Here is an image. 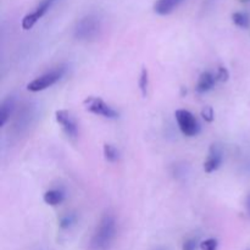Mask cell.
<instances>
[{
	"label": "cell",
	"instance_id": "obj_1",
	"mask_svg": "<svg viewBox=\"0 0 250 250\" xmlns=\"http://www.w3.org/2000/svg\"><path fill=\"white\" fill-rule=\"evenodd\" d=\"M116 236V220L114 215L104 214L95 233L93 236L90 247L93 250H107Z\"/></svg>",
	"mask_w": 250,
	"mask_h": 250
},
{
	"label": "cell",
	"instance_id": "obj_2",
	"mask_svg": "<svg viewBox=\"0 0 250 250\" xmlns=\"http://www.w3.org/2000/svg\"><path fill=\"white\" fill-rule=\"evenodd\" d=\"M100 20L97 16H85L78 21L75 27V37L80 41H90L94 39L100 32Z\"/></svg>",
	"mask_w": 250,
	"mask_h": 250
},
{
	"label": "cell",
	"instance_id": "obj_3",
	"mask_svg": "<svg viewBox=\"0 0 250 250\" xmlns=\"http://www.w3.org/2000/svg\"><path fill=\"white\" fill-rule=\"evenodd\" d=\"M176 121H177L178 127L181 132L187 137H194L200 132V125L198 120L195 119L194 115L190 111L185 109L176 110L175 112Z\"/></svg>",
	"mask_w": 250,
	"mask_h": 250
},
{
	"label": "cell",
	"instance_id": "obj_4",
	"mask_svg": "<svg viewBox=\"0 0 250 250\" xmlns=\"http://www.w3.org/2000/svg\"><path fill=\"white\" fill-rule=\"evenodd\" d=\"M63 73H65V68L63 67L54 68V70L49 71V72L44 73V75L39 76L38 78L29 82L27 84V90H29V92H41V90L46 89V88L51 87L56 82H59L63 76Z\"/></svg>",
	"mask_w": 250,
	"mask_h": 250
},
{
	"label": "cell",
	"instance_id": "obj_5",
	"mask_svg": "<svg viewBox=\"0 0 250 250\" xmlns=\"http://www.w3.org/2000/svg\"><path fill=\"white\" fill-rule=\"evenodd\" d=\"M83 104H84L87 111L94 115H99L105 119H117L119 117V112L116 110L112 109L109 104H106L104 100L98 97H88L87 99H84Z\"/></svg>",
	"mask_w": 250,
	"mask_h": 250
},
{
	"label": "cell",
	"instance_id": "obj_6",
	"mask_svg": "<svg viewBox=\"0 0 250 250\" xmlns=\"http://www.w3.org/2000/svg\"><path fill=\"white\" fill-rule=\"evenodd\" d=\"M54 1H56V0H42L34 11L29 12V14H27L26 16L22 19V28L26 29V31L31 29L32 27H33L34 24L48 12V10L50 9V6L53 5Z\"/></svg>",
	"mask_w": 250,
	"mask_h": 250
},
{
	"label": "cell",
	"instance_id": "obj_7",
	"mask_svg": "<svg viewBox=\"0 0 250 250\" xmlns=\"http://www.w3.org/2000/svg\"><path fill=\"white\" fill-rule=\"evenodd\" d=\"M56 122L61 126L66 136L70 138H76L78 136V126L76 120L73 119L72 115L66 110H58L55 112Z\"/></svg>",
	"mask_w": 250,
	"mask_h": 250
},
{
	"label": "cell",
	"instance_id": "obj_8",
	"mask_svg": "<svg viewBox=\"0 0 250 250\" xmlns=\"http://www.w3.org/2000/svg\"><path fill=\"white\" fill-rule=\"evenodd\" d=\"M222 164V150L217 144H212L210 146L209 156L204 163V171L207 173L215 172L219 170V167Z\"/></svg>",
	"mask_w": 250,
	"mask_h": 250
},
{
	"label": "cell",
	"instance_id": "obj_9",
	"mask_svg": "<svg viewBox=\"0 0 250 250\" xmlns=\"http://www.w3.org/2000/svg\"><path fill=\"white\" fill-rule=\"evenodd\" d=\"M215 81H216V77L211 72H209V71L203 72L200 75L199 80H198L197 92L203 94V93H207L209 90H211L215 85Z\"/></svg>",
	"mask_w": 250,
	"mask_h": 250
},
{
	"label": "cell",
	"instance_id": "obj_10",
	"mask_svg": "<svg viewBox=\"0 0 250 250\" xmlns=\"http://www.w3.org/2000/svg\"><path fill=\"white\" fill-rule=\"evenodd\" d=\"M15 106L14 97H7L0 105V126H5Z\"/></svg>",
	"mask_w": 250,
	"mask_h": 250
},
{
	"label": "cell",
	"instance_id": "obj_11",
	"mask_svg": "<svg viewBox=\"0 0 250 250\" xmlns=\"http://www.w3.org/2000/svg\"><path fill=\"white\" fill-rule=\"evenodd\" d=\"M63 199H65V194L60 189H50L44 193L43 195L44 203L50 205V207H56V205L61 204Z\"/></svg>",
	"mask_w": 250,
	"mask_h": 250
},
{
	"label": "cell",
	"instance_id": "obj_12",
	"mask_svg": "<svg viewBox=\"0 0 250 250\" xmlns=\"http://www.w3.org/2000/svg\"><path fill=\"white\" fill-rule=\"evenodd\" d=\"M177 6V4H175L171 0H156L154 2V12L160 16H166V15L171 14V12L175 10V7Z\"/></svg>",
	"mask_w": 250,
	"mask_h": 250
},
{
	"label": "cell",
	"instance_id": "obj_13",
	"mask_svg": "<svg viewBox=\"0 0 250 250\" xmlns=\"http://www.w3.org/2000/svg\"><path fill=\"white\" fill-rule=\"evenodd\" d=\"M103 151H104L105 160L109 161V163H116V161L119 160V150H117L114 146H111V144H104Z\"/></svg>",
	"mask_w": 250,
	"mask_h": 250
},
{
	"label": "cell",
	"instance_id": "obj_14",
	"mask_svg": "<svg viewBox=\"0 0 250 250\" xmlns=\"http://www.w3.org/2000/svg\"><path fill=\"white\" fill-rule=\"evenodd\" d=\"M138 84H139V89H141L142 95H143V98H146V94H148V85H149V72L146 67L142 68Z\"/></svg>",
	"mask_w": 250,
	"mask_h": 250
},
{
	"label": "cell",
	"instance_id": "obj_15",
	"mask_svg": "<svg viewBox=\"0 0 250 250\" xmlns=\"http://www.w3.org/2000/svg\"><path fill=\"white\" fill-rule=\"evenodd\" d=\"M232 21L236 26L241 27V28H248L249 27V16L246 12H234L232 15Z\"/></svg>",
	"mask_w": 250,
	"mask_h": 250
},
{
	"label": "cell",
	"instance_id": "obj_16",
	"mask_svg": "<svg viewBox=\"0 0 250 250\" xmlns=\"http://www.w3.org/2000/svg\"><path fill=\"white\" fill-rule=\"evenodd\" d=\"M219 247V242L215 238L205 239L200 243V250H217Z\"/></svg>",
	"mask_w": 250,
	"mask_h": 250
},
{
	"label": "cell",
	"instance_id": "obj_17",
	"mask_svg": "<svg viewBox=\"0 0 250 250\" xmlns=\"http://www.w3.org/2000/svg\"><path fill=\"white\" fill-rule=\"evenodd\" d=\"M75 224V216L73 215H66V216H63L62 219L60 220V227L62 229H70L72 225Z\"/></svg>",
	"mask_w": 250,
	"mask_h": 250
},
{
	"label": "cell",
	"instance_id": "obj_18",
	"mask_svg": "<svg viewBox=\"0 0 250 250\" xmlns=\"http://www.w3.org/2000/svg\"><path fill=\"white\" fill-rule=\"evenodd\" d=\"M202 116H203V119H204L207 122L214 121L215 114H214V110H212V107L211 106H204V107H203Z\"/></svg>",
	"mask_w": 250,
	"mask_h": 250
},
{
	"label": "cell",
	"instance_id": "obj_19",
	"mask_svg": "<svg viewBox=\"0 0 250 250\" xmlns=\"http://www.w3.org/2000/svg\"><path fill=\"white\" fill-rule=\"evenodd\" d=\"M229 70H227L226 67H219V70H217V80L221 81V82H226V81H229Z\"/></svg>",
	"mask_w": 250,
	"mask_h": 250
},
{
	"label": "cell",
	"instance_id": "obj_20",
	"mask_svg": "<svg viewBox=\"0 0 250 250\" xmlns=\"http://www.w3.org/2000/svg\"><path fill=\"white\" fill-rule=\"evenodd\" d=\"M197 248H198V242L197 239L194 238L187 239L182 246V250H197Z\"/></svg>",
	"mask_w": 250,
	"mask_h": 250
},
{
	"label": "cell",
	"instance_id": "obj_21",
	"mask_svg": "<svg viewBox=\"0 0 250 250\" xmlns=\"http://www.w3.org/2000/svg\"><path fill=\"white\" fill-rule=\"evenodd\" d=\"M246 208H247V212H248V215L250 216V194H248V197H247L246 199Z\"/></svg>",
	"mask_w": 250,
	"mask_h": 250
},
{
	"label": "cell",
	"instance_id": "obj_22",
	"mask_svg": "<svg viewBox=\"0 0 250 250\" xmlns=\"http://www.w3.org/2000/svg\"><path fill=\"white\" fill-rule=\"evenodd\" d=\"M171 1H173V2H175V4L178 5L181 1H183V0H171Z\"/></svg>",
	"mask_w": 250,
	"mask_h": 250
}]
</instances>
